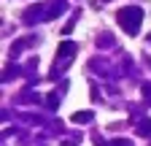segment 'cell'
I'll list each match as a JSON object with an SVG mask.
<instances>
[{"label":"cell","instance_id":"obj_1","mask_svg":"<svg viewBox=\"0 0 151 146\" xmlns=\"http://www.w3.org/2000/svg\"><path fill=\"white\" fill-rule=\"evenodd\" d=\"M119 22L127 33H138V27L143 22V11L140 8H124V11H119Z\"/></svg>","mask_w":151,"mask_h":146},{"label":"cell","instance_id":"obj_2","mask_svg":"<svg viewBox=\"0 0 151 146\" xmlns=\"http://www.w3.org/2000/svg\"><path fill=\"white\" fill-rule=\"evenodd\" d=\"M138 133H140V135H148V133H151V122H148V119H146V122H140Z\"/></svg>","mask_w":151,"mask_h":146},{"label":"cell","instance_id":"obj_3","mask_svg":"<svg viewBox=\"0 0 151 146\" xmlns=\"http://www.w3.org/2000/svg\"><path fill=\"white\" fill-rule=\"evenodd\" d=\"M73 119H76V122H86V119H89V114H76Z\"/></svg>","mask_w":151,"mask_h":146}]
</instances>
